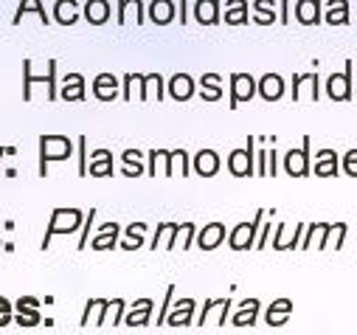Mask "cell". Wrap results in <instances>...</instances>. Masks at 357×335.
Here are the masks:
<instances>
[{
    "mask_svg": "<svg viewBox=\"0 0 357 335\" xmlns=\"http://www.w3.org/2000/svg\"><path fill=\"white\" fill-rule=\"evenodd\" d=\"M34 85H45L51 102L59 99V88H56V59H48V70L40 73V76L31 70V59H23V102H31V88H34Z\"/></svg>",
    "mask_w": 357,
    "mask_h": 335,
    "instance_id": "6da1fadb",
    "label": "cell"
},
{
    "mask_svg": "<svg viewBox=\"0 0 357 335\" xmlns=\"http://www.w3.org/2000/svg\"><path fill=\"white\" fill-rule=\"evenodd\" d=\"M73 155V141L68 135H40V178L48 175V163L68 161Z\"/></svg>",
    "mask_w": 357,
    "mask_h": 335,
    "instance_id": "7a4b0ae2",
    "label": "cell"
},
{
    "mask_svg": "<svg viewBox=\"0 0 357 335\" xmlns=\"http://www.w3.org/2000/svg\"><path fill=\"white\" fill-rule=\"evenodd\" d=\"M82 225H84V214L79 209H54L51 223L43 237V251H48V245L56 234H73V231H82Z\"/></svg>",
    "mask_w": 357,
    "mask_h": 335,
    "instance_id": "3957f363",
    "label": "cell"
},
{
    "mask_svg": "<svg viewBox=\"0 0 357 335\" xmlns=\"http://www.w3.org/2000/svg\"><path fill=\"white\" fill-rule=\"evenodd\" d=\"M261 223H264V211L259 209L250 223L234 225V231L228 234V248H231V251H250V248H256V237H259Z\"/></svg>",
    "mask_w": 357,
    "mask_h": 335,
    "instance_id": "277c9868",
    "label": "cell"
},
{
    "mask_svg": "<svg viewBox=\"0 0 357 335\" xmlns=\"http://www.w3.org/2000/svg\"><path fill=\"white\" fill-rule=\"evenodd\" d=\"M253 144H256V138L248 135L245 149H231V155H228V172H231L234 178H253V175H256Z\"/></svg>",
    "mask_w": 357,
    "mask_h": 335,
    "instance_id": "5b68a950",
    "label": "cell"
},
{
    "mask_svg": "<svg viewBox=\"0 0 357 335\" xmlns=\"http://www.w3.org/2000/svg\"><path fill=\"white\" fill-rule=\"evenodd\" d=\"M310 135H304V147H296V149H287L284 155V172L290 178H307L312 175V163H310Z\"/></svg>",
    "mask_w": 357,
    "mask_h": 335,
    "instance_id": "8992f818",
    "label": "cell"
},
{
    "mask_svg": "<svg viewBox=\"0 0 357 335\" xmlns=\"http://www.w3.org/2000/svg\"><path fill=\"white\" fill-rule=\"evenodd\" d=\"M351 91H354V88H351V59H349L343 73H332V76L326 79V96H329L332 102H349V99H354Z\"/></svg>",
    "mask_w": 357,
    "mask_h": 335,
    "instance_id": "52a82bcc",
    "label": "cell"
},
{
    "mask_svg": "<svg viewBox=\"0 0 357 335\" xmlns=\"http://www.w3.org/2000/svg\"><path fill=\"white\" fill-rule=\"evenodd\" d=\"M174 172L181 178L192 175V155L186 149H163V175L174 178Z\"/></svg>",
    "mask_w": 357,
    "mask_h": 335,
    "instance_id": "ba28073f",
    "label": "cell"
},
{
    "mask_svg": "<svg viewBox=\"0 0 357 335\" xmlns=\"http://www.w3.org/2000/svg\"><path fill=\"white\" fill-rule=\"evenodd\" d=\"M256 96V79L250 73H231V110Z\"/></svg>",
    "mask_w": 357,
    "mask_h": 335,
    "instance_id": "9c48e42d",
    "label": "cell"
},
{
    "mask_svg": "<svg viewBox=\"0 0 357 335\" xmlns=\"http://www.w3.org/2000/svg\"><path fill=\"white\" fill-rule=\"evenodd\" d=\"M15 321L20 327H37L43 321L40 315V299L37 296H20L15 304Z\"/></svg>",
    "mask_w": 357,
    "mask_h": 335,
    "instance_id": "30bf717a",
    "label": "cell"
},
{
    "mask_svg": "<svg viewBox=\"0 0 357 335\" xmlns=\"http://www.w3.org/2000/svg\"><path fill=\"white\" fill-rule=\"evenodd\" d=\"M228 239V228L222 225V223H208V225H203L200 231H197V248L200 251H214V248H220L222 242Z\"/></svg>",
    "mask_w": 357,
    "mask_h": 335,
    "instance_id": "8fae6325",
    "label": "cell"
},
{
    "mask_svg": "<svg viewBox=\"0 0 357 335\" xmlns=\"http://www.w3.org/2000/svg\"><path fill=\"white\" fill-rule=\"evenodd\" d=\"M220 166H222V161H220V155H217V149H200L195 158H192V170L200 175V178H214L217 172H220Z\"/></svg>",
    "mask_w": 357,
    "mask_h": 335,
    "instance_id": "7c38bea8",
    "label": "cell"
},
{
    "mask_svg": "<svg viewBox=\"0 0 357 335\" xmlns=\"http://www.w3.org/2000/svg\"><path fill=\"white\" fill-rule=\"evenodd\" d=\"M166 91H169V96H172L174 102H189V99L197 94V85H195V79H192L189 73H174V76L169 79Z\"/></svg>",
    "mask_w": 357,
    "mask_h": 335,
    "instance_id": "4fadbf2b",
    "label": "cell"
},
{
    "mask_svg": "<svg viewBox=\"0 0 357 335\" xmlns=\"http://www.w3.org/2000/svg\"><path fill=\"white\" fill-rule=\"evenodd\" d=\"M256 94L264 99V102H279L284 96V79L279 73H264L259 82H256Z\"/></svg>",
    "mask_w": 357,
    "mask_h": 335,
    "instance_id": "5bb4252c",
    "label": "cell"
},
{
    "mask_svg": "<svg viewBox=\"0 0 357 335\" xmlns=\"http://www.w3.org/2000/svg\"><path fill=\"white\" fill-rule=\"evenodd\" d=\"M113 152L110 149H96L87 161V175L91 178H113Z\"/></svg>",
    "mask_w": 357,
    "mask_h": 335,
    "instance_id": "9a60e30c",
    "label": "cell"
},
{
    "mask_svg": "<svg viewBox=\"0 0 357 335\" xmlns=\"http://www.w3.org/2000/svg\"><path fill=\"white\" fill-rule=\"evenodd\" d=\"M93 96L99 102H113L121 96V88H119V79L113 73H99L93 79Z\"/></svg>",
    "mask_w": 357,
    "mask_h": 335,
    "instance_id": "2e32d148",
    "label": "cell"
},
{
    "mask_svg": "<svg viewBox=\"0 0 357 335\" xmlns=\"http://www.w3.org/2000/svg\"><path fill=\"white\" fill-rule=\"evenodd\" d=\"M152 315H155L152 299H138V302H132L130 313L124 315V324H127V327H146V324L152 321Z\"/></svg>",
    "mask_w": 357,
    "mask_h": 335,
    "instance_id": "e0dca14e",
    "label": "cell"
},
{
    "mask_svg": "<svg viewBox=\"0 0 357 335\" xmlns=\"http://www.w3.org/2000/svg\"><path fill=\"white\" fill-rule=\"evenodd\" d=\"M337 152L335 149H321L318 155H315V163H312V175H318V178H337Z\"/></svg>",
    "mask_w": 357,
    "mask_h": 335,
    "instance_id": "ac0fdd59",
    "label": "cell"
},
{
    "mask_svg": "<svg viewBox=\"0 0 357 335\" xmlns=\"http://www.w3.org/2000/svg\"><path fill=\"white\" fill-rule=\"evenodd\" d=\"M84 96H87V85H84L82 73H65L59 99H65V102H82Z\"/></svg>",
    "mask_w": 357,
    "mask_h": 335,
    "instance_id": "d6986e66",
    "label": "cell"
},
{
    "mask_svg": "<svg viewBox=\"0 0 357 335\" xmlns=\"http://www.w3.org/2000/svg\"><path fill=\"white\" fill-rule=\"evenodd\" d=\"M177 15V6L174 0H152V3L146 6V17L155 23V26H169Z\"/></svg>",
    "mask_w": 357,
    "mask_h": 335,
    "instance_id": "ffe728a7",
    "label": "cell"
},
{
    "mask_svg": "<svg viewBox=\"0 0 357 335\" xmlns=\"http://www.w3.org/2000/svg\"><path fill=\"white\" fill-rule=\"evenodd\" d=\"M119 234H121V225L119 223H105V225H99V234L93 237L91 248L93 251H113L116 242H119Z\"/></svg>",
    "mask_w": 357,
    "mask_h": 335,
    "instance_id": "44dd1931",
    "label": "cell"
},
{
    "mask_svg": "<svg viewBox=\"0 0 357 335\" xmlns=\"http://www.w3.org/2000/svg\"><path fill=\"white\" fill-rule=\"evenodd\" d=\"M220 15H222L220 0H197V3H195V20L200 26H217Z\"/></svg>",
    "mask_w": 357,
    "mask_h": 335,
    "instance_id": "7402d4cb",
    "label": "cell"
},
{
    "mask_svg": "<svg viewBox=\"0 0 357 335\" xmlns=\"http://www.w3.org/2000/svg\"><path fill=\"white\" fill-rule=\"evenodd\" d=\"M326 234H329V225H326V223H312V225H307L301 248H304V251H324V248H326Z\"/></svg>",
    "mask_w": 357,
    "mask_h": 335,
    "instance_id": "603a6c76",
    "label": "cell"
},
{
    "mask_svg": "<svg viewBox=\"0 0 357 335\" xmlns=\"http://www.w3.org/2000/svg\"><path fill=\"white\" fill-rule=\"evenodd\" d=\"M82 15H84V20L91 26H105L110 20V3H107V0H87Z\"/></svg>",
    "mask_w": 357,
    "mask_h": 335,
    "instance_id": "cb8c5ba5",
    "label": "cell"
},
{
    "mask_svg": "<svg viewBox=\"0 0 357 335\" xmlns=\"http://www.w3.org/2000/svg\"><path fill=\"white\" fill-rule=\"evenodd\" d=\"M195 299H181L174 304V310L169 313V318H166V324L169 327H189L195 318Z\"/></svg>",
    "mask_w": 357,
    "mask_h": 335,
    "instance_id": "d4e9b609",
    "label": "cell"
},
{
    "mask_svg": "<svg viewBox=\"0 0 357 335\" xmlns=\"http://www.w3.org/2000/svg\"><path fill=\"white\" fill-rule=\"evenodd\" d=\"M296 20L301 26H318L321 23V0H298L296 3Z\"/></svg>",
    "mask_w": 357,
    "mask_h": 335,
    "instance_id": "484cf974",
    "label": "cell"
},
{
    "mask_svg": "<svg viewBox=\"0 0 357 335\" xmlns=\"http://www.w3.org/2000/svg\"><path fill=\"white\" fill-rule=\"evenodd\" d=\"M149 91H155V99L158 102L166 96V85H163V76L160 73H141V94H138V99L146 102L149 99Z\"/></svg>",
    "mask_w": 357,
    "mask_h": 335,
    "instance_id": "4316f807",
    "label": "cell"
},
{
    "mask_svg": "<svg viewBox=\"0 0 357 335\" xmlns=\"http://www.w3.org/2000/svg\"><path fill=\"white\" fill-rule=\"evenodd\" d=\"M259 321V299H245V302H239V310H236V315L231 318V324H236V327H253Z\"/></svg>",
    "mask_w": 357,
    "mask_h": 335,
    "instance_id": "83f0119b",
    "label": "cell"
},
{
    "mask_svg": "<svg viewBox=\"0 0 357 335\" xmlns=\"http://www.w3.org/2000/svg\"><path fill=\"white\" fill-rule=\"evenodd\" d=\"M290 313H293V302L290 299H276L271 307H267L264 321L271 324V327H279V324H287L290 321Z\"/></svg>",
    "mask_w": 357,
    "mask_h": 335,
    "instance_id": "f1b7e54d",
    "label": "cell"
},
{
    "mask_svg": "<svg viewBox=\"0 0 357 335\" xmlns=\"http://www.w3.org/2000/svg\"><path fill=\"white\" fill-rule=\"evenodd\" d=\"M200 99H206V102H220L222 99V79L217 73H203L200 76Z\"/></svg>",
    "mask_w": 357,
    "mask_h": 335,
    "instance_id": "f546056e",
    "label": "cell"
},
{
    "mask_svg": "<svg viewBox=\"0 0 357 335\" xmlns=\"http://www.w3.org/2000/svg\"><path fill=\"white\" fill-rule=\"evenodd\" d=\"M54 20L59 26H73L79 20V3L76 0H56L54 3Z\"/></svg>",
    "mask_w": 357,
    "mask_h": 335,
    "instance_id": "4dcf8cb0",
    "label": "cell"
},
{
    "mask_svg": "<svg viewBox=\"0 0 357 335\" xmlns=\"http://www.w3.org/2000/svg\"><path fill=\"white\" fill-rule=\"evenodd\" d=\"M174 234H177V223H160L155 228V237H152V251L158 248H166V251H174Z\"/></svg>",
    "mask_w": 357,
    "mask_h": 335,
    "instance_id": "1f68e13d",
    "label": "cell"
},
{
    "mask_svg": "<svg viewBox=\"0 0 357 335\" xmlns=\"http://www.w3.org/2000/svg\"><path fill=\"white\" fill-rule=\"evenodd\" d=\"M105 307H107V299H91L84 304V315H82V327H87V324H105Z\"/></svg>",
    "mask_w": 357,
    "mask_h": 335,
    "instance_id": "d6a6232c",
    "label": "cell"
},
{
    "mask_svg": "<svg viewBox=\"0 0 357 335\" xmlns=\"http://www.w3.org/2000/svg\"><path fill=\"white\" fill-rule=\"evenodd\" d=\"M26 15H37L40 23L48 26V15H45V9H43V0H20V6H17V12H15V20H12V23L20 26V20H23Z\"/></svg>",
    "mask_w": 357,
    "mask_h": 335,
    "instance_id": "836d02e7",
    "label": "cell"
},
{
    "mask_svg": "<svg viewBox=\"0 0 357 335\" xmlns=\"http://www.w3.org/2000/svg\"><path fill=\"white\" fill-rule=\"evenodd\" d=\"M222 20L228 26H245L248 23V3H245V0H228Z\"/></svg>",
    "mask_w": 357,
    "mask_h": 335,
    "instance_id": "e575fe53",
    "label": "cell"
},
{
    "mask_svg": "<svg viewBox=\"0 0 357 335\" xmlns=\"http://www.w3.org/2000/svg\"><path fill=\"white\" fill-rule=\"evenodd\" d=\"M121 161H124V175L127 178H138V175H144V152L141 149H124V155H121Z\"/></svg>",
    "mask_w": 357,
    "mask_h": 335,
    "instance_id": "d590c367",
    "label": "cell"
},
{
    "mask_svg": "<svg viewBox=\"0 0 357 335\" xmlns=\"http://www.w3.org/2000/svg\"><path fill=\"white\" fill-rule=\"evenodd\" d=\"M195 239H197L195 223H181L177 225V234H174V251H189Z\"/></svg>",
    "mask_w": 357,
    "mask_h": 335,
    "instance_id": "8d00e7d4",
    "label": "cell"
},
{
    "mask_svg": "<svg viewBox=\"0 0 357 335\" xmlns=\"http://www.w3.org/2000/svg\"><path fill=\"white\" fill-rule=\"evenodd\" d=\"M253 9H256L253 23H259V26H271V23H276L273 0H253Z\"/></svg>",
    "mask_w": 357,
    "mask_h": 335,
    "instance_id": "74e56055",
    "label": "cell"
},
{
    "mask_svg": "<svg viewBox=\"0 0 357 335\" xmlns=\"http://www.w3.org/2000/svg\"><path fill=\"white\" fill-rule=\"evenodd\" d=\"M124 310H127V302H124V299H107V307H105V324H110V327L124 324Z\"/></svg>",
    "mask_w": 357,
    "mask_h": 335,
    "instance_id": "f35d334b",
    "label": "cell"
},
{
    "mask_svg": "<svg viewBox=\"0 0 357 335\" xmlns=\"http://www.w3.org/2000/svg\"><path fill=\"white\" fill-rule=\"evenodd\" d=\"M349 20V6H346V0H332V6L326 12V23L329 26H343Z\"/></svg>",
    "mask_w": 357,
    "mask_h": 335,
    "instance_id": "ab89813d",
    "label": "cell"
},
{
    "mask_svg": "<svg viewBox=\"0 0 357 335\" xmlns=\"http://www.w3.org/2000/svg\"><path fill=\"white\" fill-rule=\"evenodd\" d=\"M343 237H346V223H335V225H329V234H326V248L340 251V248H343Z\"/></svg>",
    "mask_w": 357,
    "mask_h": 335,
    "instance_id": "60d3db41",
    "label": "cell"
},
{
    "mask_svg": "<svg viewBox=\"0 0 357 335\" xmlns=\"http://www.w3.org/2000/svg\"><path fill=\"white\" fill-rule=\"evenodd\" d=\"M172 296H174V285H169L166 288V296H163V304H160V310H158V315H155V324L160 327V324H166V318H169V307H172Z\"/></svg>",
    "mask_w": 357,
    "mask_h": 335,
    "instance_id": "b9f144b4",
    "label": "cell"
},
{
    "mask_svg": "<svg viewBox=\"0 0 357 335\" xmlns=\"http://www.w3.org/2000/svg\"><path fill=\"white\" fill-rule=\"evenodd\" d=\"M12 321H15V304L6 296H0V327H6Z\"/></svg>",
    "mask_w": 357,
    "mask_h": 335,
    "instance_id": "7bdbcfd3",
    "label": "cell"
},
{
    "mask_svg": "<svg viewBox=\"0 0 357 335\" xmlns=\"http://www.w3.org/2000/svg\"><path fill=\"white\" fill-rule=\"evenodd\" d=\"M93 217H96V209H91L87 211V217H84V225H82V237H79V251H84L87 248V237H91V225H93Z\"/></svg>",
    "mask_w": 357,
    "mask_h": 335,
    "instance_id": "ee69618b",
    "label": "cell"
},
{
    "mask_svg": "<svg viewBox=\"0 0 357 335\" xmlns=\"http://www.w3.org/2000/svg\"><path fill=\"white\" fill-rule=\"evenodd\" d=\"M87 138L84 135H79V175L82 178H87Z\"/></svg>",
    "mask_w": 357,
    "mask_h": 335,
    "instance_id": "f6af8a7d",
    "label": "cell"
},
{
    "mask_svg": "<svg viewBox=\"0 0 357 335\" xmlns=\"http://www.w3.org/2000/svg\"><path fill=\"white\" fill-rule=\"evenodd\" d=\"M343 170H346V175L357 178V149H349L343 155Z\"/></svg>",
    "mask_w": 357,
    "mask_h": 335,
    "instance_id": "bcb514c9",
    "label": "cell"
},
{
    "mask_svg": "<svg viewBox=\"0 0 357 335\" xmlns=\"http://www.w3.org/2000/svg\"><path fill=\"white\" fill-rule=\"evenodd\" d=\"M124 234H127V239L121 242L124 251H138L144 245V234H135V231H124Z\"/></svg>",
    "mask_w": 357,
    "mask_h": 335,
    "instance_id": "7dc6e473",
    "label": "cell"
},
{
    "mask_svg": "<svg viewBox=\"0 0 357 335\" xmlns=\"http://www.w3.org/2000/svg\"><path fill=\"white\" fill-rule=\"evenodd\" d=\"M267 163H271V166H267V175L276 178L279 175V155H276V149L267 152Z\"/></svg>",
    "mask_w": 357,
    "mask_h": 335,
    "instance_id": "c3c4849f",
    "label": "cell"
},
{
    "mask_svg": "<svg viewBox=\"0 0 357 335\" xmlns=\"http://www.w3.org/2000/svg\"><path fill=\"white\" fill-rule=\"evenodd\" d=\"M271 231H273V223H261V234L256 237V248H264L267 245V237H271Z\"/></svg>",
    "mask_w": 357,
    "mask_h": 335,
    "instance_id": "681fc988",
    "label": "cell"
},
{
    "mask_svg": "<svg viewBox=\"0 0 357 335\" xmlns=\"http://www.w3.org/2000/svg\"><path fill=\"white\" fill-rule=\"evenodd\" d=\"M177 9H181V23H189V6H186V0H177Z\"/></svg>",
    "mask_w": 357,
    "mask_h": 335,
    "instance_id": "f907efd6",
    "label": "cell"
},
{
    "mask_svg": "<svg viewBox=\"0 0 357 335\" xmlns=\"http://www.w3.org/2000/svg\"><path fill=\"white\" fill-rule=\"evenodd\" d=\"M127 231H135V234H146V223H132V225H127Z\"/></svg>",
    "mask_w": 357,
    "mask_h": 335,
    "instance_id": "816d5d0a",
    "label": "cell"
},
{
    "mask_svg": "<svg viewBox=\"0 0 357 335\" xmlns=\"http://www.w3.org/2000/svg\"><path fill=\"white\" fill-rule=\"evenodd\" d=\"M287 15H290L287 12V0H282V23H287Z\"/></svg>",
    "mask_w": 357,
    "mask_h": 335,
    "instance_id": "f5cc1de1",
    "label": "cell"
},
{
    "mask_svg": "<svg viewBox=\"0 0 357 335\" xmlns=\"http://www.w3.org/2000/svg\"><path fill=\"white\" fill-rule=\"evenodd\" d=\"M3 155H9V147H0V161H3Z\"/></svg>",
    "mask_w": 357,
    "mask_h": 335,
    "instance_id": "db71d44e",
    "label": "cell"
},
{
    "mask_svg": "<svg viewBox=\"0 0 357 335\" xmlns=\"http://www.w3.org/2000/svg\"><path fill=\"white\" fill-rule=\"evenodd\" d=\"M0 248H3V242H0Z\"/></svg>",
    "mask_w": 357,
    "mask_h": 335,
    "instance_id": "11a10c76",
    "label": "cell"
},
{
    "mask_svg": "<svg viewBox=\"0 0 357 335\" xmlns=\"http://www.w3.org/2000/svg\"><path fill=\"white\" fill-rule=\"evenodd\" d=\"M354 91H357V88H354ZM354 96H357V94H354Z\"/></svg>",
    "mask_w": 357,
    "mask_h": 335,
    "instance_id": "9f6ffc18",
    "label": "cell"
}]
</instances>
